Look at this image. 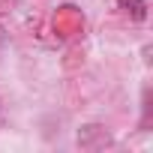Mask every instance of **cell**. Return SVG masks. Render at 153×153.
Returning <instances> with one entry per match:
<instances>
[{"label":"cell","mask_w":153,"mask_h":153,"mask_svg":"<svg viewBox=\"0 0 153 153\" xmlns=\"http://www.w3.org/2000/svg\"><path fill=\"white\" fill-rule=\"evenodd\" d=\"M117 3H120V9L129 12L135 21H141V18L147 15V3H144V0H117Z\"/></svg>","instance_id":"obj_1"}]
</instances>
